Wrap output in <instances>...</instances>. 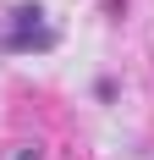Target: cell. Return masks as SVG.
Returning a JSON list of instances; mask_svg holds the SVG:
<instances>
[{
    "label": "cell",
    "instance_id": "cell-1",
    "mask_svg": "<svg viewBox=\"0 0 154 160\" xmlns=\"http://www.w3.org/2000/svg\"><path fill=\"white\" fill-rule=\"evenodd\" d=\"M11 22H17V28H39V22H44V6H17Z\"/></svg>",
    "mask_w": 154,
    "mask_h": 160
}]
</instances>
